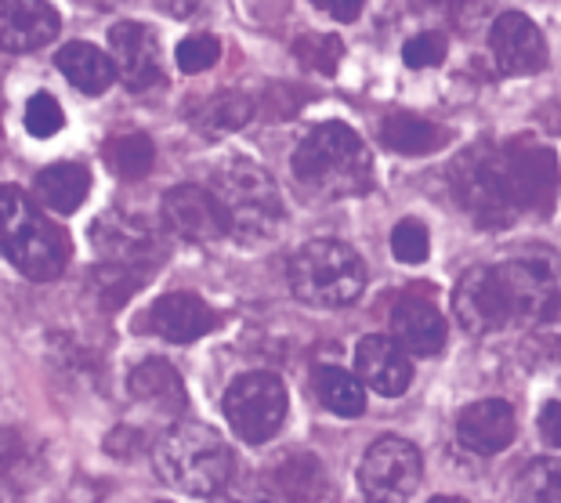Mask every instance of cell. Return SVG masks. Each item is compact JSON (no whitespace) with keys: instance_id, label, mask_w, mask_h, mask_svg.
<instances>
[{"instance_id":"3","label":"cell","mask_w":561,"mask_h":503,"mask_svg":"<svg viewBox=\"0 0 561 503\" xmlns=\"http://www.w3.org/2000/svg\"><path fill=\"white\" fill-rule=\"evenodd\" d=\"M0 254L33 283H51L66 272V236L19 185H0Z\"/></svg>"},{"instance_id":"16","label":"cell","mask_w":561,"mask_h":503,"mask_svg":"<svg viewBox=\"0 0 561 503\" xmlns=\"http://www.w3.org/2000/svg\"><path fill=\"white\" fill-rule=\"evenodd\" d=\"M457 435L471 453L479 457H496L504 453L518 435L515 410L507 399H479L471 405H463L457 416Z\"/></svg>"},{"instance_id":"35","label":"cell","mask_w":561,"mask_h":503,"mask_svg":"<svg viewBox=\"0 0 561 503\" xmlns=\"http://www.w3.org/2000/svg\"><path fill=\"white\" fill-rule=\"evenodd\" d=\"M214 503H276V496H272V489L257 482H229L214 496Z\"/></svg>"},{"instance_id":"38","label":"cell","mask_w":561,"mask_h":503,"mask_svg":"<svg viewBox=\"0 0 561 503\" xmlns=\"http://www.w3.org/2000/svg\"><path fill=\"white\" fill-rule=\"evenodd\" d=\"M432 503H463L460 496H435Z\"/></svg>"},{"instance_id":"24","label":"cell","mask_w":561,"mask_h":503,"mask_svg":"<svg viewBox=\"0 0 561 503\" xmlns=\"http://www.w3.org/2000/svg\"><path fill=\"white\" fill-rule=\"evenodd\" d=\"M327 467L312 453H290L276 464L272 471V489L286 500V503H316L327 493Z\"/></svg>"},{"instance_id":"39","label":"cell","mask_w":561,"mask_h":503,"mask_svg":"<svg viewBox=\"0 0 561 503\" xmlns=\"http://www.w3.org/2000/svg\"><path fill=\"white\" fill-rule=\"evenodd\" d=\"M316 8H330V0H312Z\"/></svg>"},{"instance_id":"2","label":"cell","mask_w":561,"mask_h":503,"mask_svg":"<svg viewBox=\"0 0 561 503\" xmlns=\"http://www.w3.org/2000/svg\"><path fill=\"white\" fill-rule=\"evenodd\" d=\"M152 467L167 485L203 500L218 496L236 475L232 449L218 431L203 424H178L167 431L152 449Z\"/></svg>"},{"instance_id":"10","label":"cell","mask_w":561,"mask_h":503,"mask_svg":"<svg viewBox=\"0 0 561 503\" xmlns=\"http://www.w3.org/2000/svg\"><path fill=\"white\" fill-rule=\"evenodd\" d=\"M504 160L511 174V188L522 214H547L561 193L558 160L551 149L536 146L533 138H511L504 141Z\"/></svg>"},{"instance_id":"7","label":"cell","mask_w":561,"mask_h":503,"mask_svg":"<svg viewBox=\"0 0 561 503\" xmlns=\"http://www.w3.org/2000/svg\"><path fill=\"white\" fill-rule=\"evenodd\" d=\"M355 478L366 503H405L424 478V457L410 438L385 435L366 449Z\"/></svg>"},{"instance_id":"12","label":"cell","mask_w":561,"mask_h":503,"mask_svg":"<svg viewBox=\"0 0 561 503\" xmlns=\"http://www.w3.org/2000/svg\"><path fill=\"white\" fill-rule=\"evenodd\" d=\"M489 52H493L496 69L504 77H529L547 66L543 33L522 11H504L493 22V30H489Z\"/></svg>"},{"instance_id":"36","label":"cell","mask_w":561,"mask_h":503,"mask_svg":"<svg viewBox=\"0 0 561 503\" xmlns=\"http://www.w3.org/2000/svg\"><path fill=\"white\" fill-rule=\"evenodd\" d=\"M536 427H540V438L547 442V446L561 449V402H547L540 410V421H536Z\"/></svg>"},{"instance_id":"9","label":"cell","mask_w":561,"mask_h":503,"mask_svg":"<svg viewBox=\"0 0 561 503\" xmlns=\"http://www.w3.org/2000/svg\"><path fill=\"white\" fill-rule=\"evenodd\" d=\"M453 311H457V322L471 338H485V333H500V330L515 327L504 279H500L496 265L463 272V279L457 283V290H453Z\"/></svg>"},{"instance_id":"11","label":"cell","mask_w":561,"mask_h":503,"mask_svg":"<svg viewBox=\"0 0 561 503\" xmlns=\"http://www.w3.org/2000/svg\"><path fill=\"white\" fill-rule=\"evenodd\" d=\"M160 218L185 243H218L232 232L221 199L199 185H174L160 203Z\"/></svg>"},{"instance_id":"15","label":"cell","mask_w":561,"mask_h":503,"mask_svg":"<svg viewBox=\"0 0 561 503\" xmlns=\"http://www.w3.org/2000/svg\"><path fill=\"white\" fill-rule=\"evenodd\" d=\"M221 327V316L207 301H199L196 294H163L157 305L149 308L146 330L157 333L160 341L171 344H193L199 338H207Z\"/></svg>"},{"instance_id":"1","label":"cell","mask_w":561,"mask_h":503,"mask_svg":"<svg viewBox=\"0 0 561 503\" xmlns=\"http://www.w3.org/2000/svg\"><path fill=\"white\" fill-rule=\"evenodd\" d=\"M297 185L322 199L366 196L374 188V160L348 124L330 119L312 127L290 156Z\"/></svg>"},{"instance_id":"33","label":"cell","mask_w":561,"mask_h":503,"mask_svg":"<svg viewBox=\"0 0 561 503\" xmlns=\"http://www.w3.org/2000/svg\"><path fill=\"white\" fill-rule=\"evenodd\" d=\"M297 62L319 69V73H333L341 62V41L337 37H301L294 44Z\"/></svg>"},{"instance_id":"25","label":"cell","mask_w":561,"mask_h":503,"mask_svg":"<svg viewBox=\"0 0 561 503\" xmlns=\"http://www.w3.org/2000/svg\"><path fill=\"white\" fill-rule=\"evenodd\" d=\"M312 385H316V395L319 402L327 405L330 413L337 416H363L366 410V391H363V380L348 374V369L341 366H316L312 374Z\"/></svg>"},{"instance_id":"8","label":"cell","mask_w":561,"mask_h":503,"mask_svg":"<svg viewBox=\"0 0 561 503\" xmlns=\"http://www.w3.org/2000/svg\"><path fill=\"white\" fill-rule=\"evenodd\" d=\"M286 388L276 374H243L225 391V416L232 431L250 446L276 438V431L286 421Z\"/></svg>"},{"instance_id":"27","label":"cell","mask_w":561,"mask_h":503,"mask_svg":"<svg viewBox=\"0 0 561 503\" xmlns=\"http://www.w3.org/2000/svg\"><path fill=\"white\" fill-rule=\"evenodd\" d=\"M91 283H94V290H99V297H105V305L116 308L146 286V268L127 265V261H105V265L91 272Z\"/></svg>"},{"instance_id":"31","label":"cell","mask_w":561,"mask_h":503,"mask_svg":"<svg viewBox=\"0 0 561 503\" xmlns=\"http://www.w3.org/2000/svg\"><path fill=\"white\" fill-rule=\"evenodd\" d=\"M178 69L182 73H207L210 66H218L221 58V44L218 37H207V33H196V37H185L178 44Z\"/></svg>"},{"instance_id":"6","label":"cell","mask_w":561,"mask_h":503,"mask_svg":"<svg viewBox=\"0 0 561 503\" xmlns=\"http://www.w3.org/2000/svg\"><path fill=\"white\" fill-rule=\"evenodd\" d=\"M214 196L229 214L232 232L247 243L272 239L283 225V199L272 174L254 160H229L214 171Z\"/></svg>"},{"instance_id":"28","label":"cell","mask_w":561,"mask_h":503,"mask_svg":"<svg viewBox=\"0 0 561 503\" xmlns=\"http://www.w3.org/2000/svg\"><path fill=\"white\" fill-rule=\"evenodd\" d=\"M518 503H561V460H536L518 478Z\"/></svg>"},{"instance_id":"34","label":"cell","mask_w":561,"mask_h":503,"mask_svg":"<svg viewBox=\"0 0 561 503\" xmlns=\"http://www.w3.org/2000/svg\"><path fill=\"white\" fill-rule=\"evenodd\" d=\"M308 99V91L294 88V83H272L265 91V116L268 119H290L297 110H301V102Z\"/></svg>"},{"instance_id":"23","label":"cell","mask_w":561,"mask_h":503,"mask_svg":"<svg viewBox=\"0 0 561 503\" xmlns=\"http://www.w3.org/2000/svg\"><path fill=\"white\" fill-rule=\"evenodd\" d=\"M33 193L41 196V203L55 214H77L83 207V199L91 193V171L83 163L58 160L51 167H44L33 182Z\"/></svg>"},{"instance_id":"29","label":"cell","mask_w":561,"mask_h":503,"mask_svg":"<svg viewBox=\"0 0 561 503\" xmlns=\"http://www.w3.org/2000/svg\"><path fill=\"white\" fill-rule=\"evenodd\" d=\"M391 254L402 265H424L427 254H432V232H427V225L421 218H402L391 229Z\"/></svg>"},{"instance_id":"26","label":"cell","mask_w":561,"mask_h":503,"mask_svg":"<svg viewBox=\"0 0 561 503\" xmlns=\"http://www.w3.org/2000/svg\"><path fill=\"white\" fill-rule=\"evenodd\" d=\"M105 163L116 178H127V182H138L152 171L157 163V146L146 135H116L105 141Z\"/></svg>"},{"instance_id":"21","label":"cell","mask_w":561,"mask_h":503,"mask_svg":"<svg viewBox=\"0 0 561 503\" xmlns=\"http://www.w3.org/2000/svg\"><path fill=\"white\" fill-rule=\"evenodd\" d=\"M55 66L62 69L66 80L73 83L80 94H105L113 88V80L121 77L116 73L113 55L99 52V47L88 44V41L66 44L62 52L55 55Z\"/></svg>"},{"instance_id":"30","label":"cell","mask_w":561,"mask_h":503,"mask_svg":"<svg viewBox=\"0 0 561 503\" xmlns=\"http://www.w3.org/2000/svg\"><path fill=\"white\" fill-rule=\"evenodd\" d=\"M26 130L33 138H55L58 130L66 127V113H62V105H58L55 94H33V99L26 102Z\"/></svg>"},{"instance_id":"13","label":"cell","mask_w":561,"mask_h":503,"mask_svg":"<svg viewBox=\"0 0 561 503\" xmlns=\"http://www.w3.org/2000/svg\"><path fill=\"white\" fill-rule=\"evenodd\" d=\"M62 30L51 0H0V52L30 55L51 44Z\"/></svg>"},{"instance_id":"14","label":"cell","mask_w":561,"mask_h":503,"mask_svg":"<svg viewBox=\"0 0 561 503\" xmlns=\"http://www.w3.org/2000/svg\"><path fill=\"white\" fill-rule=\"evenodd\" d=\"M110 47H113V62L116 73L127 83L130 91H146L152 83L163 80L160 69V44L146 22H116L110 30Z\"/></svg>"},{"instance_id":"19","label":"cell","mask_w":561,"mask_h":503,"mask_svg":"<svg viewBox=\"0 0 561 503\" xmlns=\"http://www.w3.org/2000/svg\"><path fill=\"white\" fill-rule=\"evenodd\" d=\"M127 388L141 405H149V410H157V413L182 416L188 410L185 380L171 363H163V358H146V363H138L130 369Z\"/></svg>"},{"instance_id":"5","label":"cell","mask_w":561,"mask_h":503,"mask_svg":"<svg viewBox=\"0 0 561 503\" xmlns=\"http://www.w3.org/2000/svg\"><path fill=\"white\" fill-rule=\"evenodd\" d=\"M290 290L312 308L355 305L366 290V265L341 239H312L290 258Z\"/></svg>"},{"instance_id":"20","label":"cell","mask_w":561,"mask_h":503,"mask_svg":"<svg viewBox=\"0 0 561 503\" xmlns=\"http://www.w3.org/2000/svg\"><path fill=\"white\" fill-rule=\"evenodd\" d=\"M257 113V102L250 94L240 91H221V94H207V99L193 102L185 110L188 124H193L199 135H232V130H243Z\"/></svg>"},{"instance_id":"32","label":"cell","mask_w":561,"mask_h":503,"mask_svg":"<svg viewBox=\"0 0 561 503\" xmlns=\"http://www.w3.org/2000/svg\"><path fill=\"white\" fill-rule=\"evenodd\" d=\"M402 62L410 69H432V66H442L446 62V37L435 30L427 33H416L402 44Z\"/></svg>"},{"instance_id":"22","label":"cell","mask_w":561,"mask_h":503,"mask_svg":"<svg viewBox=\"0 0 561 503\" xmlns=\"http://www.w3.org/2000/svg\"><path fill=\"white\" fill-rule=\"evenodd\" d=\"M380 141L399 156H432L449 141V130L416 113L396 110L380 119Z\"/></svg>"},{"instance_id":"18","label":"cell","mask_w":561,"mask_h":503,"mask_svg":"<svg viewBox=\"0 0 561 503\" xmlns=\"http://www.w3.org/2000/svg\"><path fill=\"white\" fill-rule=\"evenodd\" d=\"M391 338L410 355H438L446 348V319L424 297H402L391 311Z\"/></svg>"},{"instance_id":"37","label":"cell","mask_w":561,"mask_h":503,"mask_svg":"<svg viewBox=\"0 0 561 503\" xmlns=\"http://www.w3.org/2000/svg\"><path fill=\"white\" fill-rule=\"evenodd\" d=\"M363 8H366V0H330V15L337 22H355Z\"/></svg>"},{"instance_id":"4","label":"cell","mask_w":561,"mask_h":503,"mask_svg":"<svg viewBox=\"0 0 561 503\" xmlns=\"http://www.w3.org/2000/svg\"><path fill=\"white\" fill-rule=\"evenodd\" d=\"M449 188L482 229H507L522 214L515 188H511L504 146H493V141H479L449 163Z\"/></svg>"},{"instance_id":"17","label":"cell","mask_w":561,"mask_h":503,"mask_svg":"<svg viewBox=\"0 0 561 503\" xmlns=\"http://www.w3.org/2000/svg\"><path fill=\"white\" fill-rule=\"evenodd\" d=\"M355 369H359L363 385L385 395V399H396L413 380L410 352L396 338H385V333H369V338L359 341V348H355Z\"/></svg>"}]
</instances>
